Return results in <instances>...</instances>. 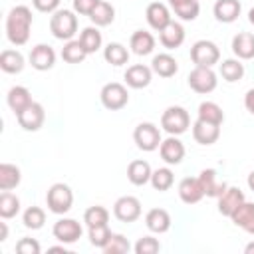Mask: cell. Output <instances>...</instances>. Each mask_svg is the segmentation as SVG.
Here are the masks:
<instances>
[{
	"label": "cell",
	"mask_w": 254,
	"mask_h": 254,
	"mask_svg": "<svg viewBox=\"0 0 254 254\" xmlns=\"http://www.w3.org/2000/svg\"><path fill=\"white\" fill-rule=\"evenodd\" d=\"M159 40H161L163 48H167V50H177V48L185 42V28H183L179 22L171 20V22L159 32Z\"/></svg>",
	"instance_id": "ffe728a7"
},
{
	"label": "cell",
	"mask_w": 254,
	"mask_h": 254,
	"mask_svg": "<svg viewBox=\"0 0 254 254\" xmlns=\"http://www.w3.org/2000/svg\"><path fill=\"white\" fill-rule=\"evenodd\" d=\"M99 97H101L103 107L109 109V111H119V109H123V107L129 103V91H127V87H125L123 83H119V81H109V83H105V85L101 87Z\"/></svg>",
	"instance_id": "5b68a950"
},
{
	"label": "cell",
	"mask_w": 254,
	"mask_h": 254,
	"mask_svg": "<svg viewBox=\"0 0 254 254\" xmlns=\"http://www.w3.org/2000/svg\"><path fill=\"white\" fill-rule=\"evenodd\" d=\"M89 20H91L95 26H99V28L109 26V24L115 20V8H113V4L101 0V2L95 6V10L89 14Z\"/></svg>",
	"instance_id": "1f68e13d"
},
{
	"label": "cell",
	"mask_w": 254,
	"mask_h": 254,
	"mask_svg": "<svg viewBox=\"0 0 254 254\" xmlns=\"http://www.w3.org/2000/svg\"><path fill=\"white\" fill-rule=\"evenodd\" d=\"M16 119H18V125L24 131H38L46 121V111H44L42 103L32 101L22 113L16 115Z\"/></svg>",
	"instance_id": "30bf717a"
},
{
	"label": "cell",
	"mask_w": 254,
	"mask_h": 254,
	"mask_svg": "<svg viewBox=\"0 0 254 254\" xmlns=\"http://www.w3.org/2000/svg\"><path fill=\"white\" fill-rule=\"evenodd\" d=\"M77 40H79V44L83 46V50H85L87 54L97 52V50L101 48V42H103L101 32L97 30V26H87V28H83Z\"/></svg>",
	"instance_id": "d6a6232c"
},
{
	"label": "cell",
	"mask_w": 254,
	"mask_h": 254,
	"mask_svg": "<svg viewBox=\"0 0 254 254\" xmlns=\"http://www.w3.org/2000/svg\"><path fill=\"white\" fill-rule=\"evenodd\" d=\"M111 236H113V232L109 230L107 224H99V226H91L89 228V242L95 248H101L103 250V246L111 240Z\"/></svg>",
	"instance_id": "b9f144b4"
},
{
	"label": "cell",
	"mask_w": 254,
	"mask_h": 254,
	"mask_svg": "<svg viewBox=\"0 0 254 254\" xmlns=\"http://www.w3.org/2000/svg\"><path fill=\"white\" fill-rule=\"evenodd\" d=\"M22 173L20 167L12 163H0V190H12L20 185Z\"/></svg>",
	"instance_id": "f546056e"
},
{
	"label": "cell",
	"mask_w": 254,
	"mask_h": 254,
	"mask_svg": "<svg viewBox=\"0 0 254 254\" xmlns=\"http://www.w3.org/2000/svg\"><path fill=\"white\" fill-rule=\"evenodd\" d=\"M248 189H250V190L254 192V171H252V173L248 175Z\"/></svg>",
	"instance_id": "816d5d0a"
},
{
	"label": "cell",
	"mask_w": 254,
	"mask_h": 254,
	"mask_svg": "<svg viewBox=\"0 0 254 254\" xmlns=\"http://www.w3.org/2000/svg\"><path fill=\"white\" fill-rule=\"evenodd\" d=\"M87 52L79 44V40H67L65 46L62 48V60L67 64H81L85 60Z\"/></svg>",
	"instance_id": "e575fe53"
},
{
	"label": "cell",
	"mask_w": 254,
	"mask_h": 254,
	"mask_svg": "<svg viewBox=\"0 0 254 254\" xmlns=\"http://www.w3.org/2000/svg\"><path fill=\"white\" fill-rule=\"evenodd\" d=\"M32 6L38 10V12H44V14H54L60 6V0H32Z\"/></svg>",
	"instance_id": "7dc6e473"
},
{
	"label": "cell",
	"mask_w": 254,
	"mask_h": 254,
	"mask_svg": "<svg viewBox=\"0 0 254 254\" xmlns=\"http://www.w3.org/2000/svg\"><path fill=\"white\" fill-rule=\"evenodd\" d=\"M220 75L226 79V81H238V79H242V75H244V64L236 58H230V60H224L222 64H220Z\"/></svg>",
	"instance_id": "8d00e7d4"
},
{
	"label": "cell",
	"mask_w": 254,
	"mask_h": 254,
	"mask_svg": "<svg viewBox=\"0 0 254 254\" xmlns=\"http://www.w3.org/2000/svg\"><path fill=\"white\" fill-rule=\"evenodd\" d=\"M151 69L159 77H173L179 71V62L171 54H157L151 62Z\"/></svg>",
	"instance_id": "4316f807"
},
{
	"label": "cell",
	"mask_w": 254,
	"mask_h": 254,
	"mask_svg": "<svg viewBox=\"0 0 254 254\" xmlns=\"http://www.w3.org/2000/svg\"><path fill=\"white\" fill-rule=\"evenodd\" d=\"M28 60H30V65H32L34 69H38V71H48V69H52L54 64H56V52H54V48L48 46V44H38V46H34V48L30 50Z\"/></svg>",
	"instance_id": "7c38bea8"
},
{
	"label": "cell",
	"mask_w": 254,
	"mask_h": 254,
	"mask_svg": "<svg viewBox=\"0 0 254 254\" xmlns=\"http://www.w3.org/2000/svg\"><path fill=\"white\" fill-rule=\"evenodd\" d=\"M179 196L185 204H196L204 196V190L200 187L198 177H185L179 183Z\"/></svg>",
	"instance_id": "e0dca14e"
},
{
	"label": "cell",
	"mask_w": 254,
	"mask_h": 254,
	"mask_svg": "<svg viewBox=\"0 0 254 254\" xmlns=\"http://www.w3.org/2000/svg\"><path fill=\"white\" fill-rule=\"evenodd\" d=\"M30 30H32V10L24 4L14 6L6 16V36L10 44L24 46L30 40Z\"/></svg>",
	"instance_id": "6da1fadb"
},
{
	"label": "cell",
	"mask_w": 254,
	"mask_h": 254,
	"mask_svg": "<svg viewBox=\"0 0 254 254\" xmlns=\"http://www.w3.org/2000/svg\"><path fill=\"white\" fill-rule=\"evenodd\" d=\"M20 212V198L12 194L10 190L0 192V216L2 218H14Z\"/></svg>",
	"instance_id": "d590c367"
},
{
	"label": "cell",
	"mask_w": 254,
	"mask_h": 254,
	"mask_svg": "<svg viewBox=\"0 0 254 254\" xmlns=\"http://www.w3.org/2000/svg\"><path fill=\"white\" fill-rule=\"evenodd\" d=\"M181 2H185V0H169V4H171V8H173V6H177V4H181Z\"/></svg>",
	"instance_id": "11a10c76"
},
{
	"label": "cell",
	"mask_w": 254,
	"mask_h": 254,
	"mask_svg": "<svg viewBox=\"0 0 254 254\" xmlns=\"http://www.w3.org/2000/svg\"><path fill=\"white\" fill-rule=\"evenodd\" d=\"M198 181H200V187L204 190V196H210V198H218L228 189V185L224 181H218L214 169H202L198 175Z\"/></svg>",
	"instance_id": "2e32d148"
},
{
	"label": "cell",
	"mask_w": 254,
	"mask_h": 254,
	"mask_svg": "<svg viewBox=\"0 0 254 254\" xmlns=\"http://www.w3.org/2000/svg\"><path fill=\"white\" fill-rule=\"evenodd\" d=\"M244 107L248 109V113L254 115V87L246 91V95H244Z\"/></svg>",
	"instance_id": "c3c4849f"
},
{
	"label": "cell",
	"mask_w": 254,
	"mask_h": 254,
	"mask_svg": "<svg viewBox=\"0 0 254 254\" xmlns=\"http://www.w3.org/2000/svg\"><path fill=\"white\" fill-rule=\"evenodd\" d=\"M151 173H153L151 165L147 161H143V159H135V161H131L127 165V179L135 187H143L145 183H149L151 181Z\"/></svg>",
	"instance_id": "603a6c76"
},
{
	"label": "cell",
	"mask_w": 254,
	"mask_h": 254,
	"mask_svg": "<svg viewBox=\"0 0 254 254\" xmlns=\"http://www.w3.org/2000/svg\"><path fill=\"white\" fill-rule=\"evenodd\" d=\"M244 252H246V254H254V242H250V244H246V248H244Z\"/></svg>",
	"instance_id": "f5cc1de1"
},
{
	"label": "cell",
	"mask_w": 254,
	"mask_h": 254,
	"mask_svg": "<svg viewBox=\"0 0 254 254\" xmlns=\"http://www.w3.org/2000/svg\"><path fill=\"white\" fill-rule=\"evenodd\" d=\"M192 137H194V141L200 143V145H212V143H216L218 137H220V125H214V123L196 119V121L192 123Z\"/></svg>",
	"instance_id": "ac0fdd59"
},
{
	"label": "cell",
	"mask_w": 254,
	"mask_h": 254,
	"mask_svg": "<svg viewBox=\"0 0 254 254\" xmlns=\"http://www.w3.org/2000/svg\"><path fill=\"white\" fill-rule=\"evenodd\" d=\"M113 214L117 220L121 222H133L141 216V202L137 196H131V194H125V196H119L113 204Z\"/></svg>",
	"instance_id": "9c48e42d"
},
{
	"label": "cell",
	"mask_w": 254,
	"mask_h": 254,
	"mask_svg": "<svg viewBox=\"0 0 254 254\" xmlns=\"http://www.w3.org/2000/svg\"><path fill=\"white\" fill-rule=\"evenodd\" d=\"M198 119L202 121H208V123H214V125H222L224 121V111L218 103L214 101H202L198 105Z\"/></svg>",
	"instance_id": "836d02e7"
},
{
	"label": "cell",
	"mask_w": 254,
	"mask_h": 254,
	"mask_svg": "<svg viewBox=\"0 0 254 254\" xmlns=\"http://www.w3.org/2000/svg\"><path fill=\"white\" fill-rule=\"evenodd\" d=\"M129 48H131V52L137 54V56H147V54H151L153 48H155V38H153V34L147 32V30H135V32L131 34Z\"/></svg>",
	"instance_id": "d4e9b609"
},
{
	"label": "cell",
	"mask_w": 254,
	"mask_h": 254,
	"mask_svg": "<svg viewBox=\"0 0 254 254\" xmlns=\"http://www.w3.org/2000/svg\"><path fill=\"white\" fill-rule=\"evenodd\" d=\"M8 238V226L6 222H0V242H4Z\"/></svg>",
	"instance_id": "f907efd6"
},
{
	"label": "cell",
	"mask_w": 254,
	"mask_h": 254,
	"mask_svg": "<svg viewBox=\"0 0 254 254\" xmlns=\"http://www.w3.org/2000/svg\"><path fill=\"white\" fill-rule=\"evenodd\" d=\"M50 32L58 40H71L77 32V16L71 10H56L50 18Z\"/></svg>",
	"instance_id": "7a4b0ae2"
},
{
	"label": "cell",
	"mask_w": 254,
	"mask_h": 254,
	"mask_svg": "<svg viewBox=\"0 0 254 254\" xmlns=\"http://www.w3.org/2000/svg\"><path fill=\"white\" fill-rule=\"evenodd\" d=\"M190 60L194 65H204V67H212L214 64L220 62V50L214 42L210 40H198L192 44L190 48Z\"/></svg>",
	"instance_id": "52a82bcc"
},
{
	"label": "cell",
	"mask_w": 254,
	"mask_h": 254,
	"mask_svg": "<svg viewBox=\"0 0 254 254\" xmlns=\"http://www.w3.org/2000/svg\"><path fill=\"white\" fill-rule=\"evenodd\" d=\"M145 224L151 232H157V234H163L171 228V214L165 210V208H151L147 214H145Z\"/></svg>",
	"instance_id": "484cf974"
},
{
	"label": "cell",
	"mask_w": 254,
	"mask_h": 254,
	"mask_svg": "<svg viewBox=\"0 0 254 254\" xmlns=\"http://www.w3.org/2000/svg\"><path fill=\"white\" fill-rule=\"evenodd\" d=\"M16 252L18 254H40V242L36 238L24 236L16 242Z\"/></svg>",
	"instance_id": "f6af8a7d"
},
{
	"label": "cell",
	"mask_w": 254,
	"mask_h": 254,
	"mask_svg": "<svg viewBox=\"0 0 254 254\" xmlns=\"http://www.w3.org/2000/svg\"><path fill=\"white\" fill-rule=\"evenodd\" d=\"M133 141H135V145H137L141 151L151 153V151L159 149V145H161L163 139H161V131H159V127H157L155 123L143 121V123H139V125L135 127V131H133Z\"/></svg>",
	"instance_id": "8992f818"
},
{
	"label": "cell",
	"mask_w": 254,
	"mask_h": 254,
	"mask_svg": "<svg viewBox=\"0 0 254 254\" xmlns=\"http://www.w3.org/2000/svg\"><path fill=\"white\" fill-rule=\"evenodd\" d=\"M48 254H67V250H65V246H50Z\"/></svg>",
	"instance_id": "681fc988"
},
{
	"label": "cell",
	"mask_w": 254,
	"mask_h": 254,
	"mask_svg": "<svg viewBox=\"0 0 254 254\" xmlns=\"http://www.w3.org/2000/svg\"><path fill=\"white\" fill-rule=\"evenodd\" d=\"M129 250H131V244L123 234H113L111 240L103 246L105 254H127Z\"/></svg>",
	"instance_id": "7bdbcfd3"
},
{
	"label": "cell",
	"mask_w": 254,
	"mask_h": 254,
	"mask_svg": "<svg viewBox=\"0 0 254 254\" xmlns=\"http://www.w3.org/2000/svg\"><path fill=\"white\" fill-rule=\"evenodd\" d=\"M230 220L236 224V226H240L242 230H246L248 234H254V202H242L236 210H234V214L230 216Z\"/></svg>",
	"instance_id": "83f0119b"
},
{
	"label": "cell",
	"mask_w": 254,
	"mask_h": 254,
	"mask_svg": "<svg viewBox=\"0 0 254 254\" xmlns=\"http://www.w3.org/2000/svg\"><path fill=\"white\" fill-rule=\"evenodd\" d=\"M6 101H8V107L18 115V113H22L34 99H32V93H30L28 87H24V85H14V87L8 89Z\"/></svg>",
	"instance_id": "44dd1931"
},
{
	"label": "cell",
	"mask_w": 254,
	"mask_h": 254,
	"mask_svg": "<svg viewBox=\"0 0 254 254\" xmlns=\"http://www.w3.org/2000/svg\"><path fill=\"white\" fill-rule=\"evenodd\" d=\"M133 250H135V254H157L161 250V244L153 236H141Z\"/></svg>",
	"instance_id": "ee69618b"
},
{
	"label": "cell",
	"mask_w": 254,
	"mask_h": 254,
	"mask_svg": "<svg viewBox=\"0 0 254 254\" xmlns=\"http://www.w3.org/2000/svg\"><path fill=\"white\" fill-rule=\"evenodd\" d=\"M48 208L56 214H65L73 204V192L65 183H54L46 192Z\"/></svg>",
	"instance_id": "277c9868"
},
{
	"label": "cell",
	"mask_w": 254,
	"mask_h": 254,
	"mask_svg": "<svg viewBox=\"0 0 254 254\" xmlns=\"http://www.w3.org/2000/svg\"><path fill=\"white\" fill-rule=\"evenodd\" d=\"M103 58L111 65H125L129 62V50L119 42H109L103 50Z\"/></svg>",
	"instance_id": "4dcf8cb0"
},
{
	"label": "cell",
	"mask_w": 254,
	"mask_h": 254,
	"mask_svg": "<svg viewBox=\"0 0 254 254\" xmlns=\"http://www.w3.org/2000/svg\"><path fill=\"white\" fill-rule=\"evenodd\" d=\"M161 127L169 135H181L190 127V115L181 105H171L161 115Z\"/></svg>",
	"instance_id": "3957f363"
},
{
	"label": "cell",
	"mask_w": 254,
	"mask_h": 254,
	"mask_svg": "<svg viewBox=\"0 0 254 254\" xmlns=\"http://www.w3.org/2000/svg\"><path fill=\"white\" fill-rule=\"evenodd\" d=\"M187 79H189V87L196 93H210L216 89L218 83L212 67H204V65H194Z\"/></svg>",
	"instance_id": "ba28073f"
},
{
	"label": "cell",
	"mask_w": 254,
	"mask_h": 254,
	"mask_svg": "<svg viewBox=\"0 0 254 254\" xmlns=\"http://www.w3.org/2000/svg\"><path fill=\"white\" fill-rule=\"evenodd\" d=\"M83 222L87 224V228L91 226H99V224H107L109 222V210L101 204H93L83 212Z\"/></svg>",
	"instance_id": "ab89813d"
},
{
	"label": "cell",
	"mask_w": 254,
	"mask_h": 254,
	"mask_svg": "<svg viewBox=\"0 0 254 254\" xmlns=\"http://www.w3.org/2000/svg\"><path fill=\"white\" fill-rule=\"evenodd\" d=\"M173 183H175V175L169 167H161L151 173V185L155 190H169Z\"/></svg>",
	"instance_id": "74e56055"
},
{
	"label": "cell",
	"mask_w": 254,
	"mask_h": 254,
	"mask_svg": "<svg viewBox=\"0 0 254 254\" xmlns=\"http://www.w3.org/2000/svg\"><path fill=\"white\" fill-rule=\"evenodd\" d=\"M22 222H24V226L26 228H30V230H38V228H42L44 226V222H46V212H44V208L42 206H28L26 210H24V214H22Z\"/></svg>",
	"instance_id": "f35d334b"
},
{
	"label": "cell",
	"mask_w": 254,
	"mask_h": 254,
	"mask_svg": "<svg viewBox=\"0 0 254 254\" xmlns=\"http://www.w3.org/2000/svg\"><path fill=\"white\" fill-rule=\"evenodd\" d=\"M240 10H242V6H240L238 0H216L214 2V8H212L214 18L218 22H222V24L234 22L240 16Z\"/></svg>",
	"instance_id": "7402d4cb"
},
{
	"label": "cell",
	"mask_w": 254,
	"mask_h": 254,
	"mask_svg": "<svg viewBox=\"0 0 254 254\" xmlns=\"http://www.w3.org/2000/svg\"><path fill=\"white\" fill-rule=\"evenodd\" d=\"M52 232H54L56 240H60L62 244H73V242H77V240L81 238L83 228H81V224H79L77 220H73V218H60V220L54 224Z\"/></svg>",
	"instance_id": "8fae6325"
},
{
	"label": "cell",
	"mask_w": 254,
	"mask_h": 254,
	"mask_svg": "<svg viewBox=\"0 0 254 254\" xmlns=\"http://www.w3.org/2000/svg\"><path fill=\"white\" fill-rule=\"evenodd\" d=\"M159 155L167 165H179L185 159V145L177 135H169L159 145Z\"/></svg>",
	"instance_id": "4fadbf2b"
},
{
	"label": "cell",
	"mask_w": 254,
	"mask_h": 254,
	"mask_svg": "<svg viewBox=\"0 0 254 254\" xmlns=\"http://www.w3.org/2000/svg\"><path fill=\"white\" fill-rule=\"evenodd\" d=\"M232 52L238 60H252L254 58V34L238 32L232 38Z\"/></svg>",
	"instance_id": "cb8c5ba5"
},
{
	"label": "cell",
	"mask_w": 254,
	"mask_h": 254,
	"mask_svg": "<svg viewBox=\"0 0 254 254\" xmlns=\"http://www.w3.org/2000/svg\"><path fill=\"white\" fill-rule=\"evenodd\" d=\"M244 192L238 189V187H228L220 196H218V212L222 216H232L234 210L244 202Z\"/></svg>",
	"instance_id": "9a60e30c"
},
{
	"label": "cell",
	"mask_w": 254,
	"mask_h": 254,
	"mask_svg": "<svg viewBox=\"0 0 254 254\" xmlns=\"http://www.w3.org/2000/svg\"><path fill=\"white\" fill-rule=\"evenodd\" d=\"M123 77H125V83H127L129 87H133V89H143V87H147V85L151 83L153 69H151L149 65H145V64H133V65H129V67L125 69Z\"/></svg>",
	"instance_id": "5bb4252c"
},
{
	"label": "cell",
	"mask_w": 254,
	"mask_h": 254,
	"mask_svg": "<svg viewBox=\"0 0 254 254\" xmlns=\"http://www.w3.org/2000/svg\"><path fill=\"white\" fill-rule=\"evenodd\" d=\"M24 56L18 50H2L0 52V69L6 73H20L24 69Z\"/></svg>",
	"instance_id": "f1b7e54d"
},
{
	"label": "cell",
	"mask_w": 254,
	"mask_h": 254,
	"mask_svg": "<svg viewBox=\"0 0 254 254\" xmlns=\"http://www.w3.org/2000/svg\"><path fill=\"white\" fill-rule=\"evenodd\" d=\"M173 12H175L181 20L192 22V20H196V16H198V12H200V4H198V0H185V2H181V4H177V6H173Z\"/></svg>",
	"instance_id": "60d3db41"
},
{
	"label": "cell",
	"mask_w": 254,
	"mask_h": 254,
	"mask_svg": "<svg viewBox=\"0 0 254 254\" xmlns=\"http://www.w3.org/2000/svg\"><path fill=\"white\" fill-rule=\"evenodd\" d=\"M101 0H73V10L81 16H89Z\"/></svg>",
	"instance_id": "bcb514c9"
},
{
	"label": "cell",
	"mask_w": 254,
	"mask_h": 254,
	"mask_svg": "<svg viewBox=\"0 0 254 254\" xmlns=\"http://www.w3.org/2000/svg\"><path fill=\"white\" fill-rule=\"evenodd\" d=\"M145 16H147L149 26L153 30H157V32H161L171 22V10L163 2H151L147 6V10H145Z\"/></svg>",
	"instance_id": "d6986e66"
},
{
	"label": "cell",
	"mask_w": 254,
	"mask_h": 254,
	"mask_svg": "<svg viewBox=\"0 0 254 254\" xmlns=\"http://www.w3.org/2000/svg\"><path fill=\"white\" fill-rule=\"evenodd\" d=\"M248 20H250V24L254 26V8H250V12H248Z\"/></svg>",
	"instance_id": "db71d44e"
}]
</instances>
